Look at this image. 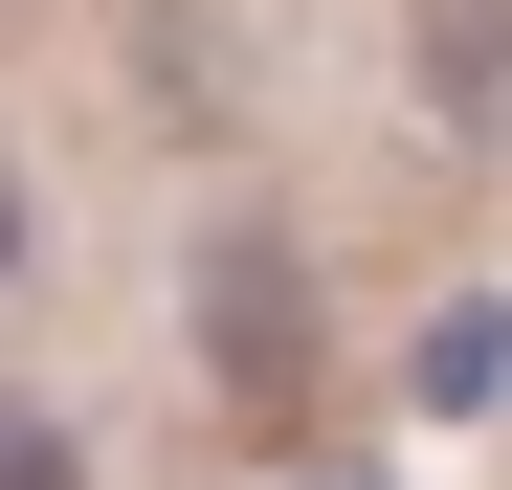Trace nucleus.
Listing matches in <instances>:
<instances>
[{"instance_id":"1","label":"nucleus","mask_w":512,"mask_h":490,"mask_svg":"<svg viewBox=\"0 0 512 490\" xmlns=\"http://www.w3.org/2000/svg\"><path fill=\"white\" fill-rule=\"evenodd\" d=\"M201 357H223V401H290L312 379V268L290 245H201Z\"/></svg>"},{"instance_id":"2","label":"nucleus","mask_w":512,"mask_h":490,"mask_svg":"<svg viewBox=\"0 0 512 490\" xmlns=\"http://www.w3.org/2000/svg\"><path fill=\"white\" fill-rule=\"evenodd\" d=\"M446 112H512V0H446Z\"/></svg>"},{"instance_id":"3","label":"nucleus","mask_w":512,"mask_h":490,"mask_svg":"<svg viewBox=\"0 0 512 490\" xmlns=\"http://www.w3.org/2000/svg\"><path fill=\"white\" fill-rule=\"evenodd\" d=\"M0 490H90V446H67V401H0Z\"/></svg>"},{"instance_id":"4","label":"nucleus","mask_w":512,"mask_h":490,"mask_svg":"<svg viewBox=\"0 0 512 490\" xmlns=\"http://www.w3.org/2000/svg\"><path fill=\"white\" fill-rule=\"evenodd\" d=\"M0 268H23V179H0Z\"/></svg>"}]
</instances>
